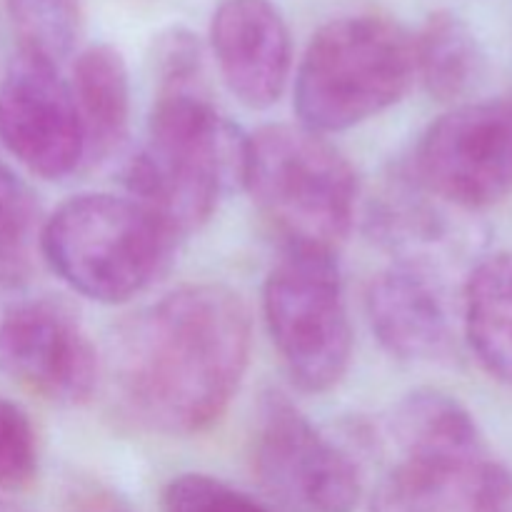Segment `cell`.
Returning a JSON list of instances; mask_svg holds the SVG:
<instances>
[{
  "label": "cell",
  "instance_id": "6da1fadb",
  "mask_svg": "<svg viewBox=\"0 0 512 512\" xmlns=\"http://www.w3.org/2000/svg\"><path fill=\"white\" fill-rule=\"evenodd\" d=\"M250 360L243 298L218 283L183 285L118 325L108 378L120 410L150 433L183 438L218 423Z\"/></svg>",
  "mask_w": 512,
  "mask_h": 512
},
{
  "label": "cell",
  "instance_id": "7a4b0ae2",
  "mask_svg": "<svg viewBox=\"0 0 512 512\" xmlns=\"http://www.w3.org/2000/svg\"><path fill=\"white\" fill-rule=\"evenodd\" d=\"M245 145L248 135L218 113L203 80L155 85L145 143L123 173L128 198L175 238L195 233L243 185Z\"/></svg>",
  "mask_w": 512,
  "mask_h": 512
},
{
  "label": "cell",
  "instance_id": "3957f363",
  "mask_svg": "<svg viewBox=\"0 0 512 512\" xmlns=\"http://www.w3.org/2000/svg\"><path fill=\"white\" fill-rule=\"evenodd\" d=\"M243 188L283 250L335 255L358 200L353 165L305 125H265L248 135Z\"/></svg>",
  "mask_w": 512,
  "mask_h": 512
},
{
  "label": "cell",
  "instance_id": "277c9868",
  "mask_svg": "<svg viewBox=\"0 0 512 512\" xmlns=\"http://www.w3.org/2000/svg\"><path fill=\"white\" fill-rule=\"evenodd\" d=\"M415 78L413 35L378 13L328 20L310 38L295 75L300 125L340 133L403 100Z\"/></svg>",
  "mask_w": 512,
  "mask_h": 512
},
{
  "label": "cell",
  "instance_id": "5b68a950",
  "mask_svg": "<svg viewBox=\"0 0 512 512\" xmlns=\"http://www.w3.org/2000/svg\"><path fill=\"white\" fill-rule=\"evenodd\" d=\"M175 240L133 198L105 193L65 200L40 230V250L53 273L105 305L143 293L165 270Z\"/></svg>",
  "mask_w": 512,
  "mask_h": 512
},
{
  "label": "cell",
  "instance_id": "8992f818",
  "mask_svg": "<svg viewBox=\"0 0 512 512\" xmlns=\"http://www.w3.org/2000/svg\"><path fill=\"white\" fill-rule=\"evenodd\" d=\"M263 315L285 370L305 393L348 373L353 328L335 255L283 250L263 285Z\"/></svg>",
  "mask_w": 512,
  "mask_h": 512
},
{
  "label": "cell",
  "instance_id": "52a82bcc",
  "mask_svg": "<svg viewBox=\"0 0 512 512\" xmlns=\"http://www.w3.org/2000/svg\"><path fill=\"white\" fill-rule=\"evenodd\" d=\"M253 468L268 493L300 512H353L363 490L353 455L278 390L258 403Z\"/></svg>",
  "mask_w": 512,
  "mask_h": 512
},
{
  "label": "cell",
  "instance_id": "ba28073f",
  "mask_svg": "<svg viewBox=\"0 0 512 512\" xmlns=\"http://www.w3.org/2000/svg\"><path fill=\"white\" fill-rule=\"evenodd\" d=\"M410 175L433 198L483 210L512 193V98L460 103L423 133Z\"/></svg>",
  "mask_w": 512,
  "mask_h": 512
},
{
  "label": "cell",
  "instance_id": "9c48e42d",
  "mask_svg": "<svg viewBox=\"0 0 512 512\" xmlns=\"http://www.w3.org/2000/svg\"><path fill=\"white\" fill-rule=\"evenodd\" d=\"M395 453L373 512H512V473L493 458L480 428Z\"/></svg>",
  "mask_w": 512,
  "mask_h": 512
},
{
  "label": "cell",
  "instance_id": "30bf717a",
  "mask_svg": "<svg viewBox=\"0 0 512 512\" xmlns=\"http://www.w3.org/2000/svg\"><path fill=\"white\" fill-rule=\"evenodd\" d=\"M0 370L38 398L73 408L93 398L100 358L68 305L35 298L0 315Z\"/></svg>",
  "mask_w": 512,
  "mask_h": 512
},
{
  "label": "cell",
  "instance_id": "8fae6325",
  "mask_svg": "<svg viewBox=\"0 0 512 512\" xmlns=\"http://www.w3.org/2000/svg\"><path fill=\"white\" fill-rule=\"evenodd\" d=\"M0 143L30 173L60 180L85 158L70 83L58 65L18 50L0 80Z\"/></svg>",
  "mask_w": 512,
  "mask_h": 512
},
{
  "label": "cell",
  "instance_id": "7c38bea8",
  "mask_svg": "<svg viewBox=\"0 0 512 512\" xmlns=\"http://www.w3.org/2000/svg\"><path fill=\"white\" fill-rule=\"evenodd\" d=\"M210 48L230 93L250 110H265L283 95L293 43L273 0H220L210 20Z\"/></svg>",
  "mask_w": 512,
  "mask_h": 512
},
{
  "label": "cell",
  "instance_id": "4fadbf2b",
  "mask_svg": "<svg viewBox=\"0 0 512 512\" xmlns=\"http://www.w3.org/2000/svg\"><path fill=\"white\" fill-rule=\"evenodd\" d=\"M365 313L378 343L403 363H433L453 350V323L443 285L430 263L395 260L373 275Z\"/></svg>",
  "mask_w": 512,
  "mask_h": 512
},
{
  "label": "cell",
  "instance_id": "5bb4252c",
  "mask_svg": "<svg viewBox=\"0 0 512 512\" xmlns=\"http://www.w3.org/2000/svg\"><path fill=\"white\" fill-rule=\"evenodd\" d=\"M85 158L105 160L125 143L130 128V78L120 50L95 43L78 55L70 83Z\"/></svg>",
  "mask_w": 512,
  "mask_h": 512
},
{
  "label": "cell",
  "instance_id": "9a60e30c",
  "mask_svg": "<svg viewBox=\"0 0 512 512\" xmlns=\"http://www.w3.org/2000/svg\"><path fill=\"white\" fill-rule=\"evenodd\" d=\"M465 338L488 375L512 388V255L480 260L465 283Z\"/></svg>",
  "mask_w": 512,
  "mask_h": 512
},
{
  "label": "cell",
  "instance_id": "2e32d148",
  "mask_svg": "<svg viewBox=\"0 0 512 512\" xmlns=\"http://www.w3.org/2000/svg\"><path fill=\"white\" fill-rule=\"evenodd\" d=\"M415 78L440 103H458L485 78V53L478 35L453 10H435L413 38Z\"/></svg>",
  "mask_w": 512,
  "mask_h": 512
},
{
  "label": "cell",
  "instance_id": "e0dca14e",
  "mask_svg": "<svg viewBox=\"0 0 512 512\" xmlns=\"http://www.w3.org/2000/svg\"><path fill=\"white\" fill-rule=\"evenodd\" d=\"M20 50L58 65L80 35L78 0H5Z\"/></svg>",
  "mask_w": 512,
  "mask_h": 512
},
{
  "label": "cell",
  "instance_id": "ac0fdd59",
  "mask_svg": "<svg viewBox=\"0 0 512 512\" xmlns=\"http://www.w3.org/2000/svg\"><path fill=\"white\" fill-rule=\"evenodd\" d=\"M35 195L8 165L0 160V285H18L33 270Z\"/></svg>",
  "mask_w": 512,
  "mask_h": 512
},
{
  "label": "cell",
  "instance_id": "d6986e66",
  "mask_svg": "<svg viewBox=\"0 0 512 512\" xmlns=\"http://www.w3.org/2000/svg\"><path fill=\"white\" fill-rule=\"evenodd\" d=\"M38 475V435L28 413L0 395V490H23Z\"/></svg>",
  "mask_w": 512,
  "mask_h": 512
},
{
  "label": "cell",
  "instance_id": "ffe728a7",
  "mask_svg": "<svg viewBox=\"0 0 512 512\" xmlns=\"http://www.w3.org/2000/svg\"><path fill=\"white\" fill-rule=\"evenodd\" d=\"M163 512H273L260 500L213 475L188 473L168 483Z\"/></svg>",
  "mask_w": 512,
  "mask_h": 512
},
{
  "label": "cell",
  "instance_id": "44dd1931",
  "mask_svg": "<svg viewBox=\"0 0 512 512\" xmlns=\"http://www.w3.org/2000/svg\"><path fill=\"white\" fill-rule=\"evenodd\" d=\"M65 512H133L120 498L105 490H88V493L78 495L70 500Z\"/></svg>",
  "mask_w": 512,
  "mask_h": 512
}]
</instances>
